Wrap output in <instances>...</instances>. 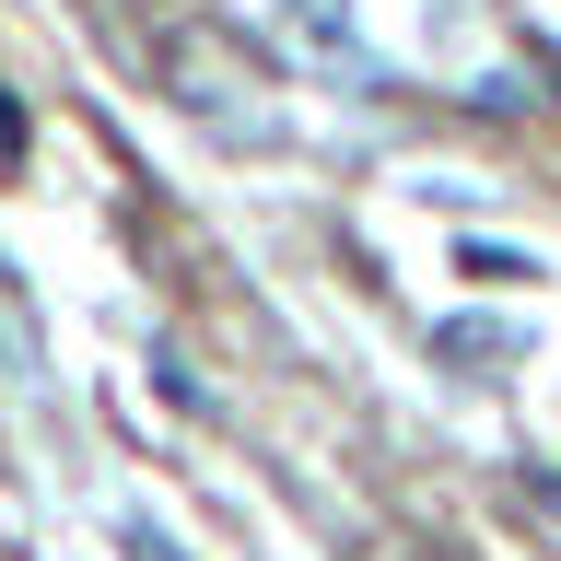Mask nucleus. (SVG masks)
<instances>
[{
    "label": "nucleus",
    "instance_id": "obj_1",
    "mask_svg": "<svg viewBox=\"0 0 561 561\" xmlns=\"http://www.w3.org/2000/svg\"><path fill=\"white\" fill-rule=\"evenodd\" d=\"M117 550H129V561H187V550H175V538H164L152 515H117Z\"/></svg>",
    "mask_w": 561,
    "mask_h": 561
},
{
    "label": "nucleus",
    "instance_id": "obj_2",
    "mask_svg": "<svg viewBox=\"0 0 561 561\" xmlns=\"http://www.w3.org/2000/svg\"><path fill=\"white\" fill-rule=\"evenodd\" d=\"M12 164H24V105L0 94V175H12Z\"/></svg>",
    "mask_w": 561,
    "mask_h": 561
},
{
    "label": "nucleus",
    "instance_id": "obj_3",
    "mask_svg": "<svg viewBox=\"0 0 561 561\" xmlns=\"http://www.w3.org/2000/svg\"><path fill=\"white\" fill-rule=\"evenodd\" d=\"M0 363H12V351H0Z\"/></svg>",
    "mask_w": 561,
    "mask_h": 561
}]
</instances>
